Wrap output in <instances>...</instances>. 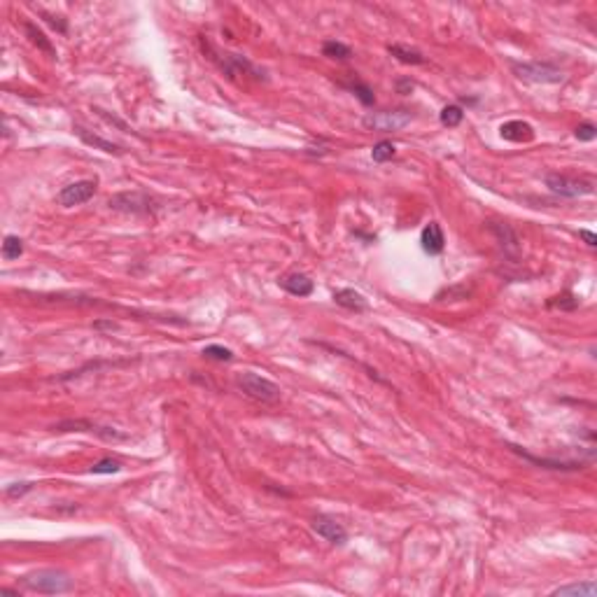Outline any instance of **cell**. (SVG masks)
I'll use <instances>...</instances> for the list:
<instances>
[{"label":"cell","instance_id":"1","mask_svg":"<svg viewBox=\"0 0 597 597\" xmlns=\"http://www.w3.org/2000/svg\"><path fill=\"white\" fill-rule=\"evenodd\" d=\"M22 583L33 593L42 595H61L72 590V579L61 569H38V572L26 574Z\"/></svg>","mask_w":597,"mask_h":597},{"label":"cell","instance_id":"2","mask_svg":"<svg viewBox=\"0 0 597 597\" xmlns=\"http://www.w3.org/2000/svg\"><path fill=\"white\" fill-rule=\"evenodd\" d=\"M236 385L241 388L243 395H248L250 399L262 401V404H276L280 401L282 390L280 385H276L273 381L264 378L260 374H252V371H245V374H238Z\"/></svg>","mask_w":597,"mask_h":597},{"label":"cell","instance_id":"3","mask_svg":"<svg viewBox=\"0 0 597 597\" xmlns=\"http://www.w3.org/2000/svg\"><path fill=\"white\" fill-rule=\"evenodd\" d=\"M546 187L558 196L565 198H579V196H588L595 191V180L593 177H569V175H560V173H548L543 177Z\"/></svg>","mask_w":597,"mask_h":597},{"label":"cell","instance_id":"4","mask_svg":"<svg viewBox=\"0 0 597 597\" xmlns=\"http://www.w3.org/2000/svg\"><path fill=\"white\" fill-rule=\"evenodd\" d=\"M511 70L518 79L534 84H558L562 82V70L553 63L541 61H525V63H511Z\"/></svg>","mask_w":597,"mask_h":597},{"label":"cell","instance_id":"5","mask_svg":"<svg viewBox=\"0 0 597 597\" xmlns=\"http://www.w3.org/2000/svg\"><path fill=\"white\" fill-rule=\"evenodd\" d=\"M411 119H413V115L408 110H381V112H369L362 119V124L371 131L388 134V131H399L404 126H408Z\"/></svg>","mask_w":597,"mask_h":597},{"label":"cell","instance_id":"6","mask_svg":"<svg viewBox=\"0 0 597 597\" xmlns=\"http://www.w3.org/2000/svg\"><path fill=\"white\" fill-rule=\"evenodd\" d=\"M51 429H54V432H94L105 441H126L129 439L124 432H117V429H112V427H103V424H96L91 420H82V417H77V420H61V422H56Z\"/></svg>","mask_w":597,"mask_h":597},{"label":"cell","instance_id":"7","mask_svg":"<svg viewBox=\"0 0 597 597\" xmlns=\"http://www.w3.org/2000/svg\"><path fill=\"white\" fill-rule=\"evenodd\" d=\"M108 205L112 210L134 212V215H150L154 210V201L148 194H143V191H122V194L112 196Z\"/></svg>","mask_w":597,"mask_h":597},{"label":"cell","instance_id":"8","mask_svg":"<svg viewBox=\"0 0 597 597\" xmlns=\"http://www.w3.org/2000/svg\"><path fill=\"white\" fill-rule=\"evenodd\" d=\"M96 187H98L96 180H77L58 191L56 201L61 203L63 208H75V205L87 203L89 198L96 194Z\"/></svg>","mask_w":597,"mask_h":597},{"label":"cell","instance_id":"9","mask_svg":"<svg viewBox=\"0 0 597 597\" xmlns=\"http://www.w3.org/2000/svg\"><path fill=\"white\" fill-rule=\"evenodd\" d=\"M509 448L514 450L516 455H520L523 460L539 464V467H543V469H553V472H576V469H583L590 462V460H548V457H536L532 453H527V450L514 446V443H509Z\"/></svg>","mask_w":597,"mask_h":597},{"label":"cell","instance_id":"10","mask_svg":"<svg viewBox=\"0 0 597 597\" xmlns=\"http://www.w3.org/2000/svg\"><path fill=\"white\" fill-rule=\"evenodd\" d=\"M313 532L317 536H322L324 541L334 543V546H343L348 541V532L341 523H336L334 518H327V516H317V518L310 523Z\"/></svg>","mask_w":597,"mask_h":597},{"label":"cell","instance_id":"11","mask_svg":"<svg viewBox=\"0 0 597 597\" xmlns=\"http://www.w3.org/2000/svg\"><path fill=\"white\" fill-rule=\"evenodd\" d=\"M488 229L497 236V243L502 245L504 255H507V257H514V260H516V257H518V252H520V238H518V234H516V231L511 229L507 222H490Z\"/></svg>","mask_w":597,"mask_h":597},{"label":"cell","instance_id":"12","mask_svg":"<svg viewBox=\"0 0 597 597\" xmlns=\"http://www.w3.org/2000/svg\"><path fill=\"white\" fill-rule=\"evenodd\" d=\"M420 245L427 255H441L443 248H446V236H443V229L439 227V222H429L427 227L422 229L420 234Z\"/></svg>","mask_w":597,"mask_h":597},{"label":"cell","instance_id":"13","mask_svg":"<svg viewBox=\"0 0 597 597\" xmlns=\"http://www.w3.org/2000/svg\"><path fill=\"white\" fill-rule=\"evenodd\" d=\"M500 136L509 143H530L534 138V129L527 122L511 119V122L500 126Z\"/></svg>","mask_w":597,"mask_h":597},{"label":"cell","instance_id":"14","mask_svg":"<svg viewBox=\"0 0 597 597\" xmlns=\"http://www.w3.org/2000/svg\"><path fill=\"white\" fill-rule=\"evenodd\" d=\"M280 287L287 292V294H292V296L303 298V296H310V294H313L315 282L310 280L306 273H289V276H285L282 280H280Z\"/></svg>","mask_w":597,"mask_h":597},{"label":"cell","instance_id":"15","mask_svg":"<svg viewBox=\"0 0 597 597\" xmlns=\"http://www.w3.org/2000/svg\"><path fill=\"white\" fill-rule=\"evenodd\" d=\"M334 303H338L341 308L346 310H353V313H364V310H369V301L364 298L360 292L355 289H336L334 292Z\"/></svg>","mask_w":597,"mask_h":597},{"label":"cell","instance_id":"16","mask_svg":"<svg viewBox=\"0 0 597 597\" xmlns=\"http://www.w3.org/2000/svg\"><path fill=\"white\" fill-rule=\"evenodd\" d=\"M75 134L79 136V141H82L84 145L101 150V152H105V154H117V157L124 154V148H122V145H117V143H112V141H105V138H101V136L89 134V131L82 129V126H75Z\"/></svg>","mask_w":597,"mask_h":597},{"label":"cell","instance_id":"17","mask_svg":"<svg viewBox=\"0 0 597 597\" xmlns=\"http://www.w3.org/2000/svg\"><path fill=\"white\" fill-rule=\"evenodd\" d=\"M341 84L343 89H348V91H353V94L360 98V103L362 105H367V108H371V105L376 103V96H374V89L369 87L367 82H362L360 77L355 75V72H350V77L348 79H341Z\"/></svg>","mask_w":597,"mask_h":597},{"label":"cell","instance_id":"18","mask_svg":"<svg viewBox=\"0 0 597 597\" xmlns=\"http://www.w3.org/2000/svg\"><path fill=\"white\" fill-rule=\"evenodd\" d=\"M24 31H26V35H29V40H31V42L35 45V47H38L40 51H45V54H47V56H56V49H54V45L49 42V40H47V35H45V33L40 31L35 24L26 22V24H24Z\"/></svg>","mask_w":597,"mask_h":597},{"label":"cell","instance_id":"19","mask_svg":"<svg viewBox=\"0 0 597 597\" xmlns=\"http://www.w3.org/2000/svg\"><path fill=\"white\" fill-rule=\"evenodd\" d=\"M388 51L401 63H408V65H422L424 63V56L420 54V51L411 49V47H406V45H390Z\"/></svg>","mask_w":597,"mask_h":597},{"label":"cell","instance_id":"20","mask_svg":"<svg viewBox=\"0 0 597 597\" xmlns=\"http://www.w3.org/2000/svg\"><path fill=\"white\" fill-rule=\"evenodd\" d=\"M555 597H565V595H576V597H595L597 588L595 583H569V586H562L558 590H553Z\"/></svg>","mask_w":597,"mask_h":597},{"label":"cell","instance_id":"21","mask_svg":"<svg viewBox=\"0 0 597 597\" xmlns=\"http://www.w3.org/2000/svg\"><path fill=\"white\" fill-rule=\"evenodd\" d=\"M350 47L343 42H338V40H327V42L322 45V56L327 58H336V61H346V58H350Z\"/></svg>","mask_w":597,"mask_h":597},{"label":"cell","instance_id":"22","mask_svg":"<svg viewBox=\"0 0 597 597\" xmlns=\"http://www.w3.org/2000/svg\"><path fill=\"white\" fill-rule=\"evenodd\" d=\"M397 154V148L390 141H381L374 145V150H371V159H374L376 164H385V161H392Z\"/></svg>","mask_w":597,"mask_h":597},{"label":"cell","instance_id":"23","mask_svg":"<svg viewBox=\"0 0 597 597\" xmlns=\"http://www.w3.org/2000/svg\"><path fill=\"white\" fill-rule=\"evenodd\" d=\"M24 255V243L19 236H5L3 241V260H19V257Z\"/></svg>","mask_w":597,"mask_h":597},{"label":"cell","instance_id":"24","mask_svg":"<svg viewBox=\"0 0 597 597\" xmlns=\"http://www.w3.org/2000/svg\"><path fill=\"white\" fill-rule=\"evenodd\" d=\"M439 119H441V124H443V126H448V129H453V126H460V122L464 119V112H462L460 105H446V108L441 110Z\"/></svg>","mask_w":597,"mask_h":597},{"label":"cell","instance_id":"25","mask_svg":"<svg viewBox=\"0 0 597 597\" xmlns=\"http://www.w3.org/2000/svg\"><path fill=\"white\" fill-rule=\"evenodd\" d=\"M546 306L548 308H560V310H576L579 308V298H576L574 294H569V292H565V294H560V296L548 298Z\"/></svg>","mask_w":597,"mask_h":597},{"label":"cell","instance_id":"26","mask_svg":"<svg viewBox=\"0 0 597 597\" xmlns=\"http://www.w3.org/2000/svg\"><path fill=\"white\" fill-rule=\"evenodd\" d=\"M203 357H208V360H215V362H231V360H234V353H231L229 348L212 343V346H205V348H203Z\"/></svg>","mask_w":597,"mask_h":597},{"label":"cell","instance_id":"27","mask_svg":"<svg viewBox=\"0 0 597 597\" xmlns=\"http://www.w3.org/2000/svg\"><path fill=\"white\" fill-rule=\"evenodd\" d=\"M119 469H122V464H119L117 460H112V457H105V460L96 462L94 467L89 469L91 474H117Z\"/></svg>","mask_w":597,"mask_h":597},{"label":"cell","instance_id":"28","mask_svg":"<svg viewBox=\"0 0 597 597\" xmlns=\"http://www.w3.org/2000/svg\"><path fill=\"white\" fill-rule=\"evenodd\" d=\"M574 136H576V141H581V143H590V141H595L597 138V129L593 124H579L576 126V131H574Z\"/></svg>","mask_w":597,"mask_h":597},{"label":"cell","instance_id":"29","mask_svg":"<svg viewBox=\"0 0 597 597\" xmlns=\"http://www.w3.org/2000/svg\"><path fill=\"white\" fill-rule=\"evenodd\" d=\"M31 490H33V483H12V486L5 488V497L15 500V497H24L26 493H31Z\"/></svg>","mask_w":597,"mask_h":597},{"label":"cell","instance_id":"30","mask_svg":"<svg viewBox=\"0 0 597 597\" xmlns=\"http://www.w3.org/2000/svg\"><path fill=\"white\" fill-rule=\"evenodd\" d=\"M40 15H42L45 22H47L51 29H56L58 33H65V31H68V24H65L63 17H54V15H49V12H40Z\"/></svg>","mask_w":597,"mask_h":597},{"label":"cell","instance_id":"31","mask_svg":"<svg viewBox=\"0 0 597 597\" xmlns=\"http://www.w3.org/2000/svg\"><path fill=\"white\" fill-rule=\"evenodd\" d=\"M395 87H397V91H399V94L406 96V94H411V91H413L415 84H413V79H397Z\"/></svg>","mask_w":597,"mask_h":597},{"label":"cell","instance_id":"32","mask_svg":"<svg viewBox=\"0 0 597 597\" xmlns=\"http://www.w3.org/2000/svg\"><path fill=\"white\" fill-rule=\"evenodd\" d=\"M579 238H583V241H586L588 248H595V245H597V236H595L590 229H579Z\"/></svg>","mask_w":597,"mask_h":597},{"label":"cell","instance_id":"33","mask_svg":"<svg viewBox=\"0 0 597 597\" xmlns=\"http://www.w3.org/2000/svg\"><path fill=\"white\" fill-rule=\"evenodd\" d=\"M94 329H98V331H103V329L115 331V329H117V324H115V322H94Z\"/></svg>","mask_w":597,"mask_h":597}]
</instances>
